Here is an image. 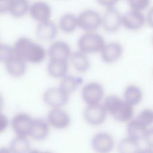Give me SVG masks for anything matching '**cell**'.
<instances>
[{"label":"cell","mask_w":153,"mask_h":153,"mask_svg":"<svg viewBox=\"0 0 153 153\" xmlns=\"http://www.w3.org/2000/svg\"><path fill=\"white\" fill-rule=\"evenodd\" d=\"M147 130L148 127L137 119L131 120L127 126V136L140 142L141 140H143Z\"/></svg>","instance_id":"obj_18"},{"label":"cell","mask_w":153,"mask_h":153,"mask_svg":"<svg viewBox=\"0 0 153 153\" xmlns=\"http://www.w3.org/2000/svg\"><path fill=\"white\" fill-rule=\"evenodd\" d=\"M68 98L69 94L60 87L49 88L43 94V100L51 108H62L66 104Z\"/></svg>","instance_id":"obj_6"},{"label":"cell","mask_w":153,"mask_h":153,"mask_svg":"<svg viewBox=\"0 0 153 153\" xmlns=\"http://www.w3.org/2000/svg\"><path fill=\"white\" fill-rule=\"evenodd\" d=\"M91 145L92 148L97 152L107 153L113 149L114 140L111 134L107 132H98L93 136Z\"/></svg>","instance_id":"obj_11"},{"label":"cell","mask_w":153,"mask_h":153,"mask_svg":"<svg viewBox=\"0 0 153 153\" xmlns=\"http://www.w3.org/2000/svg\"><path fill=\"white\" fill-rule=\"evenodd\" d=\"M139 142H137L128 136L123 139L118 145V150L122 153H133L140 152Z\"/></svg>","instance_id":"obj_27"},{"label":"cell","mask_w":153,"mask_h":153,"mask_svg":"<svg viewBox=\"0 0 153 153\" xmlns=\"http://www.w3.org/2000/svg\"><path fill=\"white\" fill-rule=\"evenodd\" d=\"M146 22L151 27L153 28V6L148 11L146 15Z\"/></svg>","instance_id":"obj_36"},{"label":"cell","mask_w":153,"mask_h":153,"mask_svg":"<svg viewBox=\"0 0 153 153\" xmlns=\"http://www.w3.org/2000/svg\"><path fill=\"white\" fill-rule=\"evenodd\" d=\"M81 82V78L72 75H66L62 78L59 87L69 95L76 90Z\"/></svg>","instance_id":"obj_25"},{"label":"cell","mask_w":153,"mask_h":153,"mask_svg":"<svg viewBox=\"0 0 153 153\" xmlns=\"http://www.w3.org/2000/svg\"><path fill=\"white\" fill-rule=\"evenodd\" d=\"M99 5L105 8L115 7L120 0H96Z\"/></svg>","instance_id":"obj_34"},{"label":"cell","mask_w":153,"mask_h":153,"mask_svg":"<svg viewBox=\"0 0 153 153\" xmlns=\"http://www.w3.org/2000/svg\"><path fill=\"white\" fill-rule=\"evenodd\" d=\"M122 26V14L115 8L111 7L106 8L102 16V26L104 29L109 33L117 31Z\"/></svg>","instance_id":"obj_7"},{"label":"cell","mask_w":153,"mask_h":153,"mask_svg":"<svg viewBox=\"0 0 153 153\" xmlns=\"http://www.w3.org/2000/svg\"><path fill=\"white\" fill-rule=\"evenodd\" d=\"M143 140L150 149H153V127L148 128Z\"/></svg>","instance_id":"obj_32"},{"label":"cell","mask_w":153,"mask_h":153,"mask_svg":"<svg viewBox=\"0 0 153 153\" xmlns=\"http://www.w3.org/2000/svg\"><path fill=\"white\" fill-rule=\"evenodd\" d=\"M78 27L77 16L72 13H66L62 15L59 20V27L66 33L74 32Z\"/></svg>","instance_id":"obj_21"},{"label":"cell","mask_w":153,"mask_h":153,"mask_svg":"<svg viewBox=\"0 0 153 153\" xmlns=\"http://www.w3.org/2000/svg\"><path fill=\"white\" fill-rule=\"evenodd\" d=\"M133 106L124 100L120 108L112 116L115 120L124 123L130 121L133 116Z\"/></svg>","instance_id":"obj_24"},{"label":"cell","mask_w":153,"mask_h":153,"mask_svg":"<svg viewBox=\"0 0 153 153\" xmlns=\"http://www.w3.org/2000/svg\"><path fill=\"white\" fill-rule=\"evenodd\" d=\"M70 59L73 67L78 72H85L90 66V62L87 54L79 50L72 53Z\"/></svg>","instance_id":"obj_20"},{"label":"cell","mask_w":153,"mask_h":153,"mask_svg":"<svg viewBox=\"0 0 153 153\" xmlns=\"http://www.w3.org/2000/svg\"><path fill=\"white\" fill-rule=\"evenodd\" d=\"M13 48L14 54L33 64L41 63L46 56V51L41 45L26 37L17 39Z\"/></svg>","instance_id":"obj_1"},{"label":"cell","mask_w":153,"mask_h":153,"mask_svg":"<svg viewBox=\"0 0 153 153\" xmlns=\"http://www.w3.org/2000/svg\"><path fill=\"white\" fill-rule=\"evenodd\" d=\"M4 105V99L2 96V95L0 94V111L2 109Z\"/></svg>","instance_id":"obj_37"},{"label":"cell","mask_w":153,"mask_h":153,"mask_svg":"<svg viewBox=\"0 0 153 153\" xmlns=\"http://www.w3.org/2000/svg\"><path fill=\"white\" fill-rule=\"evenodd\" d=\"M30 5L28 0H13L9 14L14 18H22L29 13Z\"/></svg>","instance_id":"obj_23"},{"label":"cell","mask_w":153,"mask_h":153,"mask_svg":"<svg viewBox=\"0 0 153 153\" xmlns=\"http://www.w3.org/2000/svg\"><path fill=\"white\" fill-rule=\"evenodd\" d=\"M33 119L27 114L24 112L15 115L11 120V127L17 136L27 137Z\"/></svg>","instance_id":"obj_10"},{"label":"cell","mask_w":153,"mask_h":153,"mask_svg":"<svg viewBox=\"0 0 153 153\" xmlns=\"http://www.w3.org/2000/svg\"><path fill=\"white\" fill-rule=\"evenodd\" d=\"M136 119L148 127L153 123V111L149 109H143L138 114Z\"/></svg>","instance_id":"obj_30"},{"label":"cell","mask_w":153,"mask_h":153,"mask_svg":"<svg viewBox=\"0 0 153 153\" xmlns=\"http://www.w3.org/2000/svg\"><path fill=\"white\" fill-rule=\"evenodd\" d=\"M47 121L54 128L63 129L69 125L71 118L69 114L61 108H52L47 114Z\"/></svg>","instance_id":"obj_12"},{"label":"cell","mask_w":153,"mask_h":153,"mask_svg":"<svg viewBox=\"0 0 153 153\" xmlns=\"http://www.w3.org/2000/svg\"><path fill=\"white\" fill-rule=\"evenodd\" d=\"M128 5L130 9L143 11L150 4L151 0H124Z\"/></svg>","instance_id":"obj_29"},{"label":"cell","mask_w":153,"mask_h":153,"mask_svg":"<svg viewBox=\"0 0 153 153\" xmlns=\"http://www.w3.org/2000/svg\"><path fill=\"white\" fill-rule=\"evenodd\" d=\"M49 124L47 120L35 119L33 120L29 136L35 140L41 141L45 139L49 133Z\"/></svg>","instance_id":"obj_17"},{"label":"cell","mask_w":153,"mask_h":153,"mask_svg":"<svg viewBox=\"0 0 153 153\" xmlns=\"http://www.w3.org/2000/svg\"><path fill=\"white\" fill-rule=\"evenodd\" d=\"M10 151L15 153H25L30 149V145L26 136H17L14 138L9 146Z\"/></svg>","instance_id":"obj_26"},{"label":"cell","mask_w":153,"mask_h":153,"mask_svg":"<svg viewBox=\"0 0 153 153\" xmlns=\"http://www.w3.org/2000/svg\"><path fill=\"white\" fill-rule=\"evenodd\" d=\"M29 14L31 18L38 23L51 19L52 8L44 1H36L30 4Z\"/></svg>","instance_id":"obj_9"},{"label":"cell","mask_w":153,"mask_h":153,"mask_svg":"<svg viewBox=\"0 0 153 153\" xmlns=\"http://www.w3.org/2000/svg\"><path fill=\"white\" fill-rule=\"evenodd\" d=\"M146 22V16L143 11L130 9L122 14V26L130 30H137L142 28Z\"/></svg>","instance_id":"obj_8"},{"label":"cell","mask_w":153,"mask_h":153,"mask_svg":"<svg viewBox=\"0 0 153 153\" xmlns=\"http://www.w3.org/2000/svg\"><path fill=\"white\" fill-rule=\"evenodd\" d=\"M143 97L141 88L134 84L128 85L124 92V100L133 106L139 104Z\"/></svg>","instance_id":"obj_22"},{"label":"cell","mask_w":153,"mask_h":153,"mask_svg":"<svg viewBox=\"0 0 153 153\" xmlns=\"http://www.w3.org/2000/svg\"><path fill=\"white\" fill-rule=\"evenodd\" d=\"M123 45L117 42L105 44L100 51L103 61L106 63H112L121 58L123 54Z\"/></svg>","instance_id":"obj_13"},{"label":"cell","mask_w":153,"mask_h":153,"mask_svg":"<svg viewBox=\"0 0 153 153\" xmlns=\"http://www.w3.org/2000/svg\"><path fill=\"white\" fill-rule=\"evenodd\" d=\"M47 72L48 75L54 78H62L66 75L68 70L67 60H50L47 65Z\"/></svg>","instance_id":"obj_19"},{"label":"cell","mask_w":153,"mask_h":153,"mask_svg":"<svg viewBox=\"0 0 153 153\" xmlns=\"http://www.w3.org/2000/svg\"><path fill=\"white\" fill-rule=\"evenodd\" d=\"M58 26L51 19L38 23L36 35L38 38L43 41L53 40L57 35Z\"/></svg>","instance_id":"obj_14"},{"label":"cell","mask_w":153,"mask_h":153,"mask_svg":"<svg viewBox=\"0 0 153 153\" xmlns=\"http://www.w3.org/2000/svg\"><path fill=\"white\" fill-rule=\"evenodd\" d=\"M13 0H0V14L9 13Z\"/></svg>","instance_id":"obj_33"},{"label":"cell","mask_w":153,"mask_h":153,"mask_svg":"<svg viewBox=\"0 0 153 153\" xmlns=\"http://www.w3.org/2000/svg\"><path fill=\"white\" fill-rule=\"evenodd\" d=\"M8 125V120L5 115L0 111V133L3 132Z\"/></svg>","instance_id":"obj_35"},{"label":"cell","mask_w":153,"mask_h":153,"mask_svg":"<svg viewBox=\"0 0 153 153\" xmlns=\"http://www.w3.org/2000/svg\"><path fill=\"white\" fill-rule=\"evenodd\" d=\"M71 47L68 43L62 41L54 42L49 47L48 54L50 60H67L71 55Z\"/></svg>","instance_id":"obj_15"},{"label":"cell","mask_w":153,"mask_h":153,"mask_svg":"<svg viewBox=\"0 0 153 153\" xmlns=\"http://www.w3.org/2000/svg\"><path fill=\"white\" fill-rule=\"evenodd\" d=\"M26 61L22 57L13 54L5 63L7 72L12 77L22 76L26 71Z\"/></svg>","instance_id":"obj_16"},{"label":"cell","mask_w":153,"mask_h":153,"mask_svg":"<svg viewBox=\"0 0 153 153\" xmlns=\"http://www.w3.org/2000/svg\"><path fill=\"white\" fill-rule=\"evenodd\" d=\"M124 100H122L116 95H109L104 100L103 105L108 113L114 115L122 105Z\"/></svg>","instance_id":"obj_28"},{"label":"cell","mask_w":153,"mask_h":153,"mask_svg":"<svg viewBox=\"0 0 153 153\" xmlns=\"http://www.w3.org/2000/svg\"><path fill=\"white\" fill-rule=\"evenodd\" d=\"M107 111L103 105L100 103L87 105L84 111L83 116L85 121L90 125L97 126L105 121Z\"/></svg>","instance_id":"obj_4"},{"label":"cell","mask_w":153,"mask_h":153,"mask_svg":"<svg viewBox=\"0 0 153 153\" xmlns=\"http://www.w3.org/2000/svg\"><path fill=\"white\" fill-rule=\"evenodd\" d=\"M103 96V87L100 83L97 82H91L87 84L81 90L82 100L87 105L100 103Z\"/></svg>","instance_id":"obj_5"},{"label":"cell","mask_w":153,"mask_h":153,"mask_svg":"<svg viewBox=\"0 0 153 153\" xmlns=\"http://www.w3.org/2000/svg\"><path fill=\"white\" fill-rule=\"evenodd\" d=\"M105 44L103 36L94 31L86 32L79 37L78 41L79 50L86 54L100 52Z\"/></svg>","instance_id":"obj_2"},{"label":"cell","mask_w":153,"mask_h":153,"mask_svg":"<svg viewBox=\"0 0 153 153\" xmlns=\"http://www.w3.org/2000/svg\"><path fill=\"white\" fill-rule=\"evenodd\" d=\"M78 27L85 32L95 31L102 26V16L96 10L86 9L78 16Z\"/></svg>","instance_id":"obj_3"},{"label":"cell","mask_w":153,"mask_h":153,"mask_svg":"<svg viewBox=\"0 0 153 153\" xmlns=\"http://www.w3.org/2000/svg\"><path fill=\"white\" fill-rule=\"evenodd\" d=\"M13 54V47L4 43H0V62L5 63Z\"/></svg>","instance_id":"obj_31"}]
</instances>
